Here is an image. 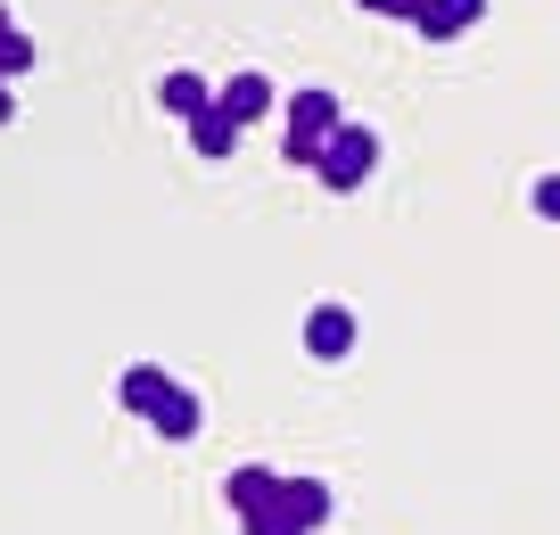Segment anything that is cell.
<instances>
[{"instance_id":"1","label":"cell","mask_w":560,"mask_h":535,"mask_svg":"<svg viewBox=\"0 0 560 535\" xmlns=\"http://www.w3.org/2000/svg\"><path fill=\"white\" fill-rule=\"evenodd\" d=\"M314 173H322V190H363L371 173H380V132H371V124H338V132L322 140Z\"/></svg>"},{"instance_id":"2","label":"cell","mask_w":560,"mask_h":535,"mask_svg":"<svg viewBox=\"0 0 560 535\" xmlns=\"http://www.w3.org/2000/svg\"><path fill=\"white\" fill-rule=\"evenodd\" d=\"M280 116H289V140H280V156H289V165H314V156H322V140H330L338 124H347L330 91H298V100L280 107Z\"/></svg>"},{"instance_id":"3","label":"cell","mask_w":560,"mask_h":535,"mask_svg":"<svg viewBox=\"0 0 560 535\" xmlns=\"http://www.w3.org/2000/svg\"><path fill=\"white\" fill-rule=\"evenodd\" d=\"M305 354H314V363H347L354 354V313L347 305H314L305 313Z\"/></svg>"},{"instance_id":"4","label":"cell","mask_w":560,"mask_h":535,"mask_svg":"<svg viewBox=\"0 0 560 535\" xmlns=\"http://www.w3.org/2000/svg\"><path fill=\"white\" fill-rule=\"evenodd\" d=\"M214 107H223V116H231V124H240V132H247V124H264V116H272V107H280V91L264 83L256 67H247V74H231V83L214 91Z\"/></svg>"},{"instance_id":"5","label":"cell","mask_w":560,"mask_h":535,"mask_svg":"<svg viewBox=\"0 0 560 535\" xmlns=\"http://www.w3.org/2000/svg\"><path fill=\"white\" fill-rule=\"evenodd\" d=\"M272 511L289 519L298 535H314L322 519H330V486H322V478H280V502H272Z\"/></svg>"},{"instance_id":"6","label":"cell","mask_w":560,"mask_h":535,"mask_svg":"<svg viewBox=\"0 0 560 535\" xmlns=\"http://www.w3.org/2000/svg\"><path fill=\"white\" fill-rule=\"evenodd\" d=\"M223 495H231V511H240V519H256V511H272V502H280V469L240 462V469L223 478Z\"/></svg>"},{"instance_id":"7","label":"cell","mask_w":560,"mask_h":535,"mask_svg":"<svg viewBox=\"0 0 560 535\" xmlns=\"http://www.w3.org/2000/svg\"><path fill=\"white\" fill-rule=\"evenodd\" d=\"M487 18V0H429L412 18V34H429V42H454V34H470V25Z\"/></svg>"},{"instance_id":"8","label":"cell","mask_w":560,"mask_h":535,"mask_svg":"<svg viewBox=\"0 0 560 535\" xmlns=\"http://www.w3.org/2000/svg\"><path fill=\"white\" fill-rule=\"evenodd\" d=\"M165 396H174V380H165L158 363H132V371H124V380H116V404H124V412H140V420L158 412Z\"/></svg>"},{"instance_id":"9","label":"cell","mask_w":560,"mask_h":535,"mask_svg":"<svg viewBox=\"0 0 560 535\" xmlns=\"http://www.w3.org/2000/svg\"><path fill=\"white\" fill-rule=\"evenodd\" d=\"M198 420H207V412H198V396H190V387L174 380V396H165L158 412H149V429H158L165 445H190V437H198Z\"/></svg>"},{"instance_id":"10","label":"cell","mask_w":560,"mask_h":535,"mask_svg":"<svg viewBox=\"0 0 560 535\" xmlns=\"http://www.w3.org/2000/svg\"><path fill=\"white\" fill-rule=\"evenodd\" d=\"M158 100H165V107H174V116H182V124H190V116H207V107H214V91H207V74H190V67H174V74H165V83H158Z\"/></svg>"},{"instance_id":"11","label":"cell","mask_w":560,"mask_h":535,"mask_svg":"<svg viewBox=\"0 0 560 535\" xmlns=\"http://www.w3.org/2000/svg\"><path fill=\"white\" fill-rule=\"evenodd\" d=\"M190 149L207 156V165H223V156L240 149V124H231L223 107H207V116H190Z\"/></svg>"},{"instance_id":"12","label":"cell","mask_w":560,"mask_h":535,"mask_svg":"<svg viewBox=\"0 0 560 535\" xmlns=\"http://www.w3.org/2000/svg\"><path fill=\"white\" fill-rule=\"evenodd\" d=\"M25 67H34V42H25V34H0V83L25 74Z\"/></svg>"},{"instance_id":"13","label":"cell","mask_w":560,"mask_h":535,"mask_svg":"<svg viewBox=\"0 0 560 535\" xmlns=\"http://www.w3.org/2000/svg\"><path fill=\"white\" fill-rule=\"evenodd\" d=\"M354 9H371V18H396V25H412L429 0H354Z\"/></svg>"},{"instance_id":"14","label":"cell","mask_w":560,"mask_h":535,"mask_svg":"<svg viewBox=\"0 0 560 535\" xmlns=\"http://www.w3.org/2000/svg\"><path fill=\"white\" fill-rule=\"evenodd\" d=\"M536 214H544V223H560V173H544V182H536Z\"/></svg>"},{"instance_id":"15","label":"cell","mask_w":560,"mask_h":535,"mask_svg":"<svg viewBox=\"0 0 560 535\" xmlns=\"http://www.w3.org/2000/svg\"><path fill=\"white\" fill-rule=\"evenodd\" d=\"M247 535H298V527H289L280 511H256V519H247Z\"/></svg>"},{"instance_id":"16","label":"cell","mask_w":560,"mask_h":535,"mask_svg":"<svg viewBox=\"0 0 560 535\" xmlns=\"http://www.w3.org/2000/svg\"><path fill=\"white\" fill-rule=\"evenodd\" d=\"M9 116H18V100H9V83H0V124H9Z\"/></svg>"},{"instance_id":"17","label":"cell","mask_w":560,"mask_h":535,"mask_svg":"<svg viewBox=\"0 0 560 535\" xmlns=\"http://www.w3.org/2000/svg\"><path fill=\"white\" fill-rule=\"evenodd\" d=\"M0 34H18V25H9V9H0Z\"/></svg>"}]
</instances>
